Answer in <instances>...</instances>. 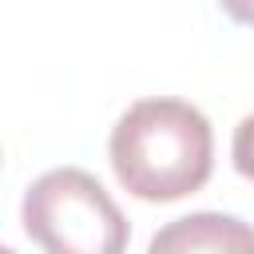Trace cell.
Returning a JSON list of instances; mask_svg holds the SVG:
<instances>
[{
  "mask_svg": "<svg viewBox=\"0 0 254 254\" xmlns=\"http://www.w3.org/2000/svg\"><path fill=\"white\" fill-rule=\"evenodd\" d=\"M218 4H222V12H226L230 20L254 28V0H218Z\"/></svg>",
  "mask_w": 254,
  "mask_h": 254,
  "instance_id": "obj_5",
  "label": "cell"
},
{
  "mask_svg": "<svg viewBox=\"0 0 254 254\" xmlns=\"http://www.w3.org/2000/svg\"><path fill=\"white\" fill-rule=\"evenodd\" d=\"M230 155H234V171H238L242 179H250V183H254V115H246V119L234 127Z\"/></svg>",
  "mask_w": 254,
  "mask_h": 254,
  "instance_id": "obj_4",
  "label": "cell"
},
{
  "mask_svg": "<svg viewBox=\"0 0 254 254\" xmlns=\"http://www.w3.org/2000/svg\"><path fill=\"white\" fill-rule=\"evenodd\" d=\"M107 155L127 194L143 202H175L206 187L214 135L206 115L183 99H139L119 115Z\"/></svg>",
  "mask_w": 254,
  "mask_h": 254,
  "instance_id": "obj_1",
  "label": "cell"
},
{
  "mask_svg": "<svg viewBox=\"0 0 254 254\" xmlns=\"http://www.w3.org/2000/svg\"><path fill=\"white\" fill-rule=\"evenodd\" d=\"M155 254H198V250H214V254H254V226H246L234 214H187L175 218L171 226H163L151 238Z\"/></svg>",
  "mask_w": 254,
  "mask_h": 254,
  "instance_id": "obj_3",
  "label": "cell"
},
{
  "mask_svg": "<svg viewBox=\"0 0 254 254\" xmlns=\"http://www.w3.org/2000/svg\"><path fill=\"white\" fill-rule=\"evenodd\" d=\"M24 234L52 254H119L127 218L103 183L79 167L40 175L24 194Z\"/></svg>",
  "mask_w": 254,
  "mask_h": 254,
  "instance_id": "obj_2",
  "label": "cell"
}]
</instances>
